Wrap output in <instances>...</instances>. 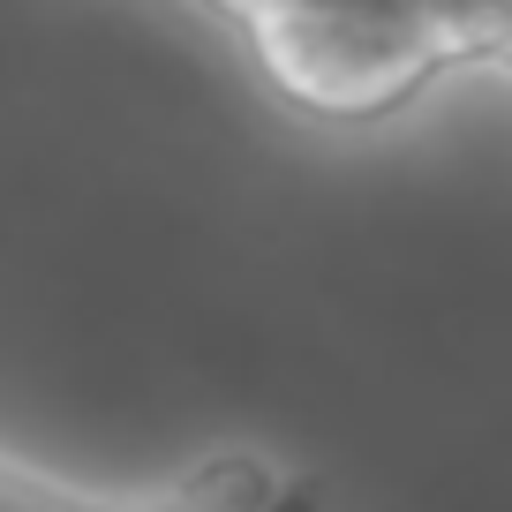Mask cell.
Masks as SVG:
<instances>
[{
  "label": "cell",
  "instance_id": "obj_2",
  "mask_svg": "<svg viewBox=\"0 0 512 512\" xmlns=\"http://www.w3.org/2000/svg\"><path fill=\"white\" fill-rule=\"evenodd\" d=\"M128 490H91V482H68L38 460L0 452V512H121Z\"/></svg>",
  "mask_w": 512,
  "mask_h": 512
},
{
  "label": "cell",
  "instance_id": "obj_1",
  "mask_svg": "<svg viewBox=\"0 0 512 512\" xmlns=\"http://www.w3.org/2000/svg\"><path fill=\"white\" fill-rule=\"evenodd\" d=\"M121 512H317V475L279 460V452L219 445L189 460L181 475L128 490Z\"/></svg>",
  "mask_w": 512,
  "mask_h": 512
}]
</instances>
